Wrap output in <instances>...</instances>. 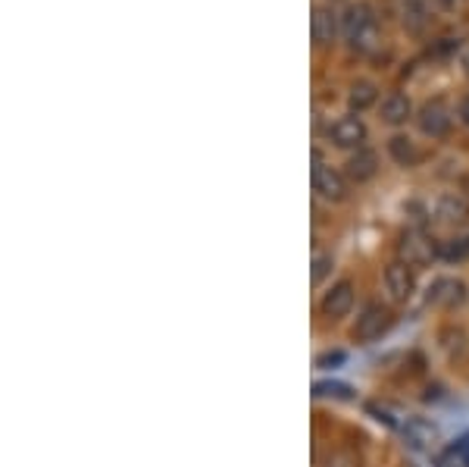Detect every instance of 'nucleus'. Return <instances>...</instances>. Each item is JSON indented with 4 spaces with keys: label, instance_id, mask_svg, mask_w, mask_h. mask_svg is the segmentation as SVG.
I'll return each instance as SVG.
<instances>
[{
    "label": "nucleus",
    "instance_id": "9b49d317",
    "mask_svg": "<svg viewBox=\"0 0 469 467\" xmlns=\"http://www.w3.org/2000/svg\"><path fill=\"white\" fill-rule=\"evenodd\" d=\"M388 157H391L398 167L410 170L423 161V151H419V145L410 138V135H394V138L388 141Z\"/></svg>",
    "mask_w": 469,
    "mask_h": 467
},
{
    "label": "nucleus",
    "instance_id": "7ed1b4c3",
    "mask_svg": "<svg viewBox=\"0 0 469 467\" xmlns=\"http://www.w3.org/2000/svg\"><path fill=\"white\" fill-rule=\"evenodd\" d=\"M313 192L323 201H329V204H338V201L348 198V179L338 170L325 167L319 151H313Z\"/></svg>",
    "mask_w": 469,
    "mask_h": 467
},
{
    "label": "nucleus",
    "instance_id": "9d476101",
    "mask_svg": "<svg viewBox=\"0 0 469 467\" xmlns=\"http://www.w3.org/2000/svg\"><path fill=\"white\" fill-rule=\"evenodd\" d=\"M375 173H379V154L369 151V147H357V154H350L348 163H344V176L357 186L369 182Z\"/></svg>",
    "mask_w": 469,
    "mask_h": 467
},
{
    "label": "nucleus",
    "instance_id": "5701e85b",
    "mask_svg": "<svg viewBox=\"0 0 469 467\" xmlns=\"http://www.w3.org/2000/svg\"><path fill=\"white\" fill-rule=\"evenodd\" d=\"M369 411H373L375 414V421H382V423H388V427H398V423H394V417L388 414V411H382V408H375V404H369Z\"/></svg>",
    "mask_w": 469,
    "mask_h": 467
},
{
    "label": "nucleus",
    "instance_id": "dca6fc26",
    "mask_svg": "<svg viewBox=\"0 0 469 467\" xmlns=\"http://www.w3.org/2000/svg\"><path fill=\"white\" fill-rule=\"evenodd\" d=\"M375 101H379V88H375L373 82H357V85H350L348 104H350V110H354V113H363V110H369Z\"/></svg>",
    "mask_w": 469,
    "mask_h": 467
},
{
    "label": "nucleus",
    "instance_id": "412c9836",
    "mask_svg": "<svg viewBox=\"0 0 469 467\" xmlns=\"http://www.w3.org/2000/svg\"><path fill=\"white\" fill-rule=\"evenodd\" d=\"M313 396H335V398H350V386H341V383H317V386H313Z\"/></svg>",
    "mask_w": 469,
    "mask_h": 467
},
{
    "label": "nucleus",
    "instance_id": "1a4fd4ad",
    "mask_svg": "<svg viewBox=\"0 0 469 467\" xmlns=\"http://www.w3.org/2000/svg\"><path fill=\"white\" fill-rule=\"evenodd\" d=\"M419 129H423V135H429V138H444V135L450 132V110L444 107L441 101H432L425 104L423 110H419Z\"/></svg>",
    "mask_w": 469,
    "mask_h": 467
},
{
    "label": "nucleus",
    "instance_id": "b1692460",
    "mask_svg": "<svg viewBox=\"0 0 469 467\" xmlns=\"http://www.w3.org/2000/svg\"><path fill=\"white\" fill-rule=\"evenodd\" d=\"M457 116H460V122H463V126L469 129V95H466V97H463V101H460V110H457Z\"/></svg>",
    "mask_w": 469,
    "mask_h": 467
},
{
    "label": "nucleus",
    "instance_id": "f257e3e1",
    "mask_svg": "<svg viewBox=\"0 0 469 467\" xmlns=\"http://www.w3.org/2000/svg\"><path fill=\"white\" fill-rule=\"evenodd\" d=\"M344 35H348L350 47L360 54H369L379 45V22H375L369 4H357V7L348 10V16H344Z\"/></svg>",
    "mask_w": 469,
    "mask_h": 467
},
{
    "label": "nucleus",
    "instance_id": "aec40b11",
    "mask_svg": "<svg viewBox=\"0 0 469 467\" xmlns=\"http://www.w3.org/2000/svg\"><path fill=\"white\" fill-rule=\"evenodd\" d=\"M441 346L448 348L450 354H460L463 348H466V336H463V329L448 327V329H441Z\"/></svg>",
    "mask_w": 469,
    "mask_h": 467
},
{
    "label": "nucleus",
    "instance_id": "ddd939ff",
    "mask_svg": "<svg viewBox=\"0 0 469 467\" xmlns=\"http://www.w3.org/2000/svg\"><path fill=\"white\" fill-rule=\"evenodd\" d=\"M410 113H413V107H410V97L407 95H388L385 101H382V120L388 122V126H400V122H407L410 120Z\"/></svg>",
    "mask_w": 469,
    "mask_h": 467
},
{
    "label": "nucleus",
    "instance_id": "a878e982",
    "mask_svg": "<svg viewBox=\"0 0 469 467\" xmlns=\"http://www.w3.org/2000/svg\"><path fill=\"white\" fill-rule=\"evenodd\" d=\"M438 4H441L444 10H450V7H454V4H457V0H438Z\"/></svg>",
    "mask_w": 469,
    "mask_h": 467
},
{
    "label": "nucleus",
    "instance_id": "f3484780",
    "mask_svg": "<svg viewBox=\"0 0 469 467\" xmlns=\"http://www.w3.org/2000/svg\"><path fill=\"white\" fill-rule=\"evenodd\" d=\"M441 261L448 263L469 261V236H450L448 242H441Z\"/></svg>",
    "mask_w": 469,
    "mask_h": 467
},
{
    "label": "nucleus",
    "instance_id": "423d86ee",
    "mask_svg": "<svg viewBox=\"0 0 469 467\" xmlns=\"http://www.w3.org/2000/svg\"><path fill=\"white\" fill-rule=\"evenodd\" d=\"M391 327V311L385 304H366L357 317V327H354V339L357 342H373L379 339L385 329Z\"/></svg>",
    "mask_w": 469,
    "mask_h": 467
},
{
    "label": "nucleus",
    "instance_id": "bb28decb",
    "mask_svg": "<svg viewBox=\"0 0 469 467\" xmlns=\"http://www.w3.org/2000/svg\"><path fill=\"white\" fill-rule=\"evenodd\" d=\"M463 70H466V76H469V54L463 57Z\"/></svg>",
    "mask_w": 469,
    "mask_h": 467
},
{
    "label": "nucleus",
    "instance_id": "2eb2a0df",
    "mask_svg": "<svg viewBox=\"0 0 469 467\" xmlns=\"http://www.w3.org/2000/svg\"><path fill=\"white\" fill-rule=\"evenodd\" d=\"M400 13L410 32H423L429 22V0H400Z\"/></svg>",
    "mask_w": 469,
    "mask_h": 467
},
{
    "label": "nucleus",
    "instance_id": "a211bd4d",
    "mask_svg": "<svg viewBox=\"0 0 469 467\" xmlns=\"http://www.w3.org/2000/svg\"><path fill=\"white\" fill-rule=\"evenodd\" d=\"M404 433H407V439H410L413 448H425V446H432V442H435V427H432V423H425V421H410Z\"/></svg>",
    "mask_w": 469,
    "mask_h": 467
},
{
    "label": "nucleus",
    "instance_id": "4be33fe9",
    "mask_svg": "<svg viewBox=\"0 0 469 467\" xmlns=\"http://www.w3.org/2000/svg\"><path fill=\"white\" fill-rule=\"evenodd\" d=\"M341 361H344V352H325V354H319V358H317V367L329 371V367L341 364Z\"/></svg>",
    "mask_w": 469,
    "mask_h": 467
},
{
    "label": "nucleus",
    "instance_id": "6ab92c4d",
    "mask_svg": "<svg viewBox=\"0 0 469 467\" xmlns=\"http://www.w3.org/2000/svg\"><path fill=\"white\" fill-rule=\"evenodd\" d=\"M332 254L329 251H313V270H310V279H313V286H319V282L325 279V276L332 273Z\"/></svg>",
    "mask_w": 469,
    "mask_h": 467
},
{
    "label": "nucleus",
    "instance_id": "6e6552de",
    "mask_svg": "<svg viewBox=\"0 0 469 467\" xmlns=\"http://www.w3.org/2000/svg\"><path fill=\"white\" fill-rule=\"evenodd\" d=\"M429 304H438V307H444V311H457V307H463L466 304V282L450 279V276L435 279V286L429 288Z\"/></svg>",
    "mask_w": 469,
    "mask_h": 467
},
{
    "label": "nucleus",
    "instance_id": "39448f33",
    "mask_svg": "<svg viewBox=\"0 0 469 467\" xmlns=\"http://www.w3.org/2000/svg\"><path fill=\"white\" fill-rule=\"evenodd\" d=\"M354 301H357L354 282L341 279V282H335V286H332L329 292L323 295V301H319V311H323V317H329V321H341V317H348L350 311H354Z\"/></svg>",
    "mask_w": 469,
    "mask_h": 467
},
{
    "label": "nucleus",
    "instance_id": "0eeeda50",
    "mask_svg": "<svg viewBox=\"0 0 469 467\" xmlns=\"http://www.w3.org/2000/svg\"><path fill=\"white\" fill-rule=\"evenodd\" d=\"M325 135H329V141H335L338 147H363L366 126H363L360 116H341V120H335L325 129Z\"/></svg>",
    "mask_w": 469,
    "mask_h": 467
},
{
    "label": "nucleus",
    "instance_id": "20e7f679",
    "mask_svg": "<svg viewBox=\"0 0 469 467\" xmlns=\"http://www.w3.org/2000/svg\"><path fill=\"white\" fill-rule=\"evenodd\" d=\"M385 292L394 304H407L416 292V273L404 261H394L385 267Z\"/></svg>",
    "mask_w": 469,
    "mask_h": 467
},
{
    "label": "nucleus",
    "instance_id": "4468645a",
    "mask_svg": "<svg viewBox=\"0 0 469 467\" xmlns=\"http://www.w3.org/2000/svg\"><path fill=\"white\" fill-rule=\"evenodd\" d=\"M335 29H338V20L332 13V7H317L313 10V41L317 45H329L335 38Z\"/></svg>",
    "mask_w": 469,
    "mask_h": 467
},
{
    "label": "nucleus",
    "instance_id": "f03ea898",
    "mask_svg": "<svg viewBox=\"0 0 469 467\" xmlns=\"http://www.w3.org/2000/svg\"><path fill=\"white\" fill-rule=\"evenodd\" d=\"M441 257V242H435L432 236H425L423 229H410L398 238V261H404L407 267L423 270Z\"/></svg>",
    "mask_w": 469,
    "mask_h": 467
},
{
    "label": "nucleus",
    "instance_id": "393cba45",
    "mask_svg": "<svg viewBox=\"0 0 469 467\" xmlns=\"http://www.w3.org/2000/svg\"><path fill=\"white\" fill-rule=\"evenodd\" d=\"M460 458H463V464L469 467V439H463V446H460Z\"/></svg>",
    "mask_w": 469,
    "mask_h": 467
},
{
    "label": "nucleus",
    "instance_id": "f8f14e48",
    "mask_svg": "<svg viewBox=\"0 0 469 467\" xmlns=\"http://www.w3.org/2000/svg\"><path fill=\"white\" fill-rule=\"evenodd\" d=\"M435 217L441 223H463V220H469V204L460 195H444L435 204Z\"/></svg>",
    "mask_w": 469,
    "mask_h": 467
}]
</instances>
